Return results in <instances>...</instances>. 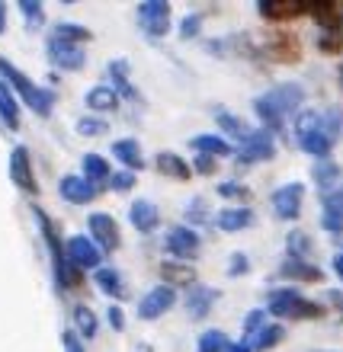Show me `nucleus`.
Instances as JSON below:
<instances>
[{"instance_id": "nucleus-36", "label": "nucleus", "mask_w": 343, "mask_h": 352, "mask_svg": "<svg viewBox=\"0 0 343 352\" xmlns=\"http://www.w3.org/2000/svg\"><path fill=\"white\" fill-rule=\"evenodd\" d=\"M311 237H308L305 231H292V234H286V253H289V260H302V263H308L311 260Z\"/></svg>"}, {"instance_id": "nucleus-48", "label": "nucleus", "mask_w": 343, "mask_h": 352, "mask_svg": "<svg viewBox=\"0 0 343 352\" xmlns=\"http://www.w3.org/2000/svg\"><path fill=\"white\" fill-rule=\"evenodd\" d=\"M199 26H202V13H189V16L180 23V36H183V38H193L196 32H199Z\"/></svg>"}, {"instance_id": "nucleus-16", "label": "nucleus", "mask_w": 343, "mask_h": 352, "mask_svg": "<svg viewBox=\"0 0 343 352\" xmlns=\"http://www.w3.org/2000/svg\"><path fill=\"white\" fill-rule=\"evenodd\" d=\"M58 195L71 205H90L96 195H100V186H93L84 176H65L58 183Z\"/></svg>"}, {"instance_id": "nucleus-20", "label": "nucleus", "mask_w": 343, "mask_h": 352, "mask_svg": "<svg viewBox=\"0 0 343 352\" xmlns=\"http://www.w3.org/2000/svg\"><path fill=\"white\" fill-rule=\"evenodd\" d=\"M129 221L135 231L141 234H151V231H158V224H160V212H158V205L148 202V199H135L129 208Z\"/></svg>"}, {"instance_id": "nucleus-43", "label": "nucleus", "mask_w": 343, "mask_h": 352, "mask_svg": "<svg viewBox=\"0 0 343 352\" xmlns=\"http://www.w3.org/2000/svg\"><path fill=\"white\" fill-rule=\"evenodd\" d=\"M318 48L327 55H340L343 52V32H321L318 36Z\"/></svg>"}, {"instance_id": "nucleus-25", "label": "nucleus", "mask_w": 343, "mask_h": 352, "mask_svg": "<svg viewBox=\"0 0 343 352\" xmlns=\"http://www.w3.org/2000/svg\"><path fill=\"white\" fill-rule=\"evenodd\" d=\"M84 102L90 112H112V109H119V93L112 90L110 84H96L93 90H87Z\"/></svg>"}, {"instance_id": "nucleus-50", "label": "nucleus", "mask_w": 343, "mask_h": 352, "mask_svg": "<svg viewBox=\"0 0 343 352\" xmlns=\"http://www.w3.org/2000/svg\"><path fill=\"white\" fill-rule=\"evenodd\" d=\"M106 317H110V327L112 330H125V314H122V307L119 305H110V311H106Z\"/></svg>"}, {"instance_id": "nucleus-53", "label": "nucleus", "mask_w": 343, "mask_h": 352, "mask_svg": "<svg viewBox=\"0 0 343 352\" xmlns=\"http://www.w3.org/2000/svg\"><path fill=\"white\" fill-rule=\"evenodd\" d=\"M334 272H337V278L343 282V247H337V253H334Z\"/></svg>"}, {"instance_id": "nucleus-10", "label": "nucleus", "mask_w": 343, "mask_h": 352, "mask_svg": "<svg viewBox=\"0 0 343 352\" xmlns=\"http://www.w3.org/2000/svg\"><path fill=\"white\" fill-rule=\"evenodd\" d=\"M269 202H273V212H276L279 221H295L302 214V202H305V186L302 183L279 186L276 192L269 195Z\"/></svg>"}, {"instance_id": "nucleus-57", "label": "nucleus", "mask_w": 343, "mask_h": 352, "mask_svg": "<svg viewBox=\"0 0 343 352\" xmlns=\"http://www.w3.org/2000/svg\"><path fill=\"white\" fill-rule=\"evenodd\" d=\"M324 352H327V349H324Z\"/></svg>"}, {"instance_id": "nucleus-31", "label": "nucleus", "mask_w": 343, "mask_h": 352, "mask_svg": "<svg viewBox=\"0 0 343 352\" xmlns=\"http://www.w3.org/2000/svg\"><path fill=\"white\" fill-rule=\"evenodd\" d=\"M340 167H337L334 160L327 157V160H315V167H311V179L318 183V189L321 192H334V186H340Z\"/></svg>"}, {"instance_id": "nucleus-51", "label": "nucleus", "mask_w": 343, "mask_h": 352, "mask_svg": "<svg viewBox=\"0 0 343 352\" xmlns=\"http://www.w3.org/2000/svg\"><path fill=\"white\" fill-rule=\"evenodd\" d=\"M61 346H65V352H84V346H81L77 333H71V330H65V333H61Z\"/></svg>"}, {"instance_id": "nucleus-9", "label": "nucleus", "mask_w": 343, "mask_h": 352, "mask_svg": "<svg viewBox=\"0 0 343 352\" xmlns=\"http://www.w3.org/2000/svg\"><path fill=\"white\" fill-rule=\"evenodd\" d=\"M45 55L58 71H81L87 61L84 45H74V42H65V38H55V36L45 38Z\"/></svg>"}, {"instance_id": "nucleus-14", "label": "nucleus", "mask_w": 343, "mask_h": 352, "mask_svg": "<svg viewBox=\"0 0 343 352\" xmlns=\"http://www.w3.org/2000/svg\"><path fill=\"white\" fill-rule=\"evenodd\" d=\"M174 305H176V288L158 285V288H151L148 295L138 301V317L141 320H158V317L167 314Z\"/></svg>"}, {"instance_id": "nucleus-5", "label": "nucleus", "mask_w": 343, "mask_h": 352, "mask_svg": "<svg viewBox=\"0 0 343 352\" xmlns=\"http://www.w3.org/2000/svg\"><path fill=\"white\" fill-rule=\"evenodd\" d=\"M267 307L269 314L282 317V320H318L324 314V307L311 298L298 295L295 288H273L267 295Z\"/></svg>"}, {"instance_id": "nucleus-54", "label": "nucleus", "mask_w": 343, "mask_h": 352, "mask_svg": "<svg viewBox=\"0 0 343 352\" xmlns=\"http://www.w3.org/2000/svg\"><path fill=\"white\" fill-rule=\"evenodd\" d=\"M3 29H7V3L0 0V32H3Z\"/></svg>"}, {"instance_id": "nucleus-30", "label": "nucleus", "mask_w": 343, "mask_h": 352, "mask_svg": "<svg viewBox=\"0 0 343 352\" xmlns=\"http://www.w3.org/2000/svg\"><path fill=\"white\" fill-rule=\"evenodd\" d=\"M154 167H158L164 176H170V179H180V183H186V179L193 176V167H189L183 157L170 154V151H160L158 157H154Z\"/></svg>"}, {"instance_id": "nucleus-39", "label": "nucleus", "mask_w": 343, "mask_h": 352, "mask_svg": "<svg viewBox=\"0 0 343 352\" xmlns=\"http://www.w3.org/2000/svg\"><path fill=\"white\" fill-rule=\"evenodd\" d=\"M74 324H77V333L87 336V340H93V336H96V330H100V324H96V314H93L87 305H77L74 307Z\"/></svg>"}, {"instance_id": "nucleus-17", "label": "nucleus", "mask_w": 343, "mask_h": 352, "mask_svg": "<svg viewBox=\"0 0 343 352\" xmlns=\"http://www.w3.org/2000/svg\"><path fill=\"white\" fill-rule=\"evenodd\" d=\"M308 13L315 16L321 32H343V3H334V0H315V3H308Z\"/></svg>"}, {"instance_id": "nucleus-4", "label": "nucleus", "mask_w": 343, "mask_h": 352, "mask_svg": "<svg viewBox=\"0 0 343 352\" xmlns=\"http://www.w3.org/2000/svg\"><path fill=\"white\" fill-rule=\"evenodd\" d=\"M0 77L10 84V90L19 93V100L26 102V106L36 112L39 119H48V116H52V109H55V102H58V93L55 90L39 87L32 77L23 74V71H19L13 61H7L3 55H0Z\"/></svg>"}, {"instance_id": "nucleus-32", "label": "nucleus", "mask_w": 343, "mask_h": 352, "mask_svg": "<svg viewBox=\"0 0 343 352\" xmlns=\"http://www.w3.org/2000/svg\"><path fill=\"white\" fill-rule=\"evenodd\" d=\"M110 77H112V90L119 93V96H125V100H138V90L132 87L129 80V61H122V58H116V61H110Z\"/></svg>"}, {"instance_id": "nucleus-47", "label": "nucleus", "mask_w": 343, "mask_h": 352, "mask_svg": "<svg viewBox=\"0 0 343 352\" xmlns=\"http://www.w3.org/2000/svg\"><path fill=\"white\" fill-rule=\"evenodd\" d=\"M244 272H251V260H247V253H231V266H228V276L238 278Z\"/></svg>"}, {"instance_id": "nucleus-40", "label": "nucleus", "mask_w": 343, "mask_h": 352, "mask_svg": "<svg viewBox=\"0 0 343 352\" xmlns=\"http://www.w3.org/2000/svg\"><path fill=\"white\" fill-rule=\"evenodd\" d=\"M186 221H189V228H199V224L212 221V214H209V202H205L202 195H196L193 202H186Z\"/></svg>"}, {"instance_id": "nucleus-44", "label": "nucleus", "mask_w": 343, "mask_h": 352, "mask_svg": "<svg viewBox=\"0 0 343 352\" xmlns=\"http://www.w3.org/2000/svg\"><path fill=\"white\" fill-rule=\"evenodd\" d=\"M218 195H222V199H238V202H247V199H251V189H247V186H241V183H222V186H218Z\"/></svg>"}, {"instance_id": "nucleus-13", "label": "nucleus", "mask_w": 343, "mask_h": 352, "mask_svg": "<svg viewBox=\"0 0 343 352\" xmlns=\"http://www.w3.org/2000/svg\"><path fill=\"white\" fill-rule=\"evenodd\" d=\"M65 250H67L71 266H77V269H100V263H103V250L90 237H84V234H71Z\"/></svg>"}, {"instance_id": "nucleus-34", "label": "nucleus", "mask_w": 343, "mask_h": 352, "mask_svg": "<svg viewBox=\"0 0 343 352\" xmlns=\"http://www.w3.org/2000/svg\"><path fill=\"white\" fill-rule=\"evenodd\" d=\"M189 144H193V151H199V154H209V157H228V154H231V141L228 138H222V135H196L193 141H189Z\"/></svg>"}, {"instance_id": "nucleus-3", "label": "nucleus", "mask_w": 343, "mask_h": 352, "mask_svg": "<svg viewBox=\"0 0 343 352\" xmlns=\"http://www.w3.org/2000/svg\"><path fill=\"white\" fill-rule=\"evenodd\" d=\"M32 218H36L39 234H42V241H45V247H48V260H52V276H55L58 292L65 295V292H74V288H81L84 276H81V269H77V266H71V260H67V250H65V241H61V234L55 231L52 218H48V214L42 212L39 205H32Z\"/></svg>"}, {"instance_id": "nucleus-37", "label": "nucleus", "mask_w": 343, "mask_h": 352, "mask_svg": "<svg viewBox=\"0 0 343 352\" xmlns=\"http://www.w3.org/2000/svg\"><path fill=\"white\" fill-rule=\"evenodd\" d=\"M48 36L65 38V42H74V45H87V42L93 38V32L87 26H77V23H58V26H52Z\"/></svg>"}, {"instance_id": "nucleus-52", "label": "nucleus", "mask_w": 343, "mask_h": 352, "mask_svg": "<svg viewBox=\"0 0 343 352\" xmlns=\"http://www.w3.org/2000/svg\"><path fill=\"white\" fill-rule=\"evenodd\" d=\"M327 301H331V305H337V311H340V320H343V292H327Z\"/></svg>"}, {"instance_id": "nucleus-11", "label": "nucleus", "mask_w": 343, "mask_h": 352, "mask_svg": "<svg viewBox=\"0 0 343 352\" xmlns=\"http://www.w3.org/2000/svg\"><path fill=\"white\" fill-rule=\"evenodd\" d=\"M276 157V138H273V131L267 129H257L251 138L241 144L238 151V160L241 164H263V160H273Z\"/></svg>"}, {"instance_id": "nucleus-56", "label": "nucleus", "mask_w": 343, "mask_h": 352, "mask_svg": "<svg viewBox=\"0 0 343 352\" xmlns=\"http://www.w3.org/2000/svg\"><path fill=\"white\" fill-rule=\"evenodd\" d=\"M340 87H343V67H340Z\"/></svg>"}, {"instance_id": "nucleus-35", "label": "nucleus", "mask_w": 343, "mask_h": 352, "mask_svg": "<svg viewBox=\"0 0 343 352\" xmlns=\"http://www.w3.org/2000/svg\"><path fill=\"white\" fill-rule=\"evenodd\" d=\"M81 167H84V179H90L93 186H100V183H106V179H112L110 160L103 157V154H84Z\"/></svg>"}, {"instance_id": "nucleus-42", "label": "nucleus", "mask_w": 343, "mask_h": 352, "mask_svg": "<svg viewBox=\"0 0 343 352\" xmlns=\"http://www.w3.org/2000/svg\"><path fill=\"white\" fill-rule=\"evenodd\" d=\"M77 135H84V138H100V135H110V122L106 119H96V116H84V119H77Z\"/></svg>"}, {"instance_id": "nucleus-38", "label": "nucleus", "mask_w": 343, "mask_h": 352, "mask_svg": "<svg viewBox=\"0 0 343 352\" xmlns=\"http://www.w3.org/2000/svg\"><path fill=\"white\" fill-rule=\"evenodd\" d=\"M228 346H231L228 333H225V330H218V327H212V330H205V333L199 336L196 352H228Z\"/></svg>"}, {"instance_id": "nucleus-24", "label": "nucleus", "mask_w": 343, "mask_h": 352, "mask_svg": "<svg viewBox=\"0 0 343 352\" xmlns=\"http://www.w3.org/2000/svg\"><path fill=\"white\" fill-rule=\"evenodd\" d=\"M215 116V122H218V129H222V135H228V138H234V141H247L253 135V131L257 129H251V125H247V122L244 119H238V116H234V112H228V109H222V106H218V109L212 112Z\"/></svg>"}, {"instance_id": "nucleus-23", "label": "nucleus", "mask_w": 343, "mask_h": 352, "mask_svg": "<svg viewBox=\"0 0 343 352\" xmlns=\"http://www.w3.org/2000/svg\"><path fill=\"white\" fill-rule=\"evenodd\" d=\"M321 228H324V231H331V234H343V186L324 195Z\"/></svg>"}, {"instance_id": "nucleus-1", "label": "nucleus", "mask_w": 343, "mask_h": 352, "mask_svg": "<svg viewBox=\"0 0 343 352\" xmlns=\"http://www.w3.org/2000/svg\"><path fill=\"white\" fill-rule=\"evenodd\" d=\"M295 144L315 160H327L334 144L343 138V109L327 106V109H302L295 119Z\"/></svg>"}, {"instance_id": "nucleus-2", "label": "nucleus", "mask_w": 343, "mask_h": 352, "mask_svg": "<svg viewBox=\"0 0 343 352\" xmlns=\"http://www.w3.org/2000/svg\"><path fill=\"white\" fill-rule=\"evenodd\" d=\"M302 102H305V87L276 84V87H269L267 93H260L257 100H253V112H257V119L263 122V129L276 135V131L286 129L289 119H298Z\"/></svg>"}, {"instance_id": "nucleus-22", "label": "nucleus", "mask_w": 343, "mask_h": 352, "mask_svg": "<svg viewBox=\"0 0 343 352\" xmlns=\"http://www.w3.org/2000/svg\"><path fill=\"white\" fill-rule=\"evenodd\" d=\"M93 282H96V288H100L106 298H112V301H122V298H129L125 278H122L116 269H110V266H100V269H96V272H93Z\"/></svg>"}, {"instance_id": "nucleus-49", "label": "nucleus", "mask_w": 343, "mask_h": 352, "mask_svg": "<svg viewBox=\"0 0 343 352\" xmlns=\"http://www.w3.org/2000/svg\"><path fill=\"white\" fill-rule=\"evenodd\" d=\"M193 170L196 173H202V176H212L215 170H218V160L209 157V154H199V157L193 160Z\"/></svg>"}, {"instance_id": "nucleus-26", "label": "nucleus", "mask_w": 343, "mask_h": 352, "mask_svg": "<svg viewBox=\"0 0 343 352\" xmlns=\"http://www.w3.org/2000/svg\"><path fill=\"white\" fill-rule=\"evenodd\" d=\"M279 278H292V282H321L324 272L315 263H302V260H286L279 266Z\"/></svg>"}, {"instance_id": "nucleus-12", "label": "nucleus", "mask_w": 343, "mask_h": 352, "mask_svg": "<svg viewBox=\"0 0 343 352\" xmlns=\"http://www.w3.org/2000/svg\"><path fill=\"white\" fill-rule=\"evenodd\" d=\"M87 228H90V241L100 247V250H119V224H116V218L106 212H93L90 218H87Z\"/></svg>"}, {"instance_id": "nucleus-19", "label": "nucleus", "mask_w": 343, "mask_h": 352, "mask_svg": "<svg viewBox=\"0 0 343 352\" xmlns=\"http://www.w3.org/2000/svg\"><path fill=\"white\" fill-rule=\"evenodd\" d=\"M218 288H209V285H193L189 292H186L183 305H186V314L193 317V320H202L209 311H212V305L218 301Z\"/></svg>"}, {"instance_id": "nucleus-33", "label": "nucleus", "mask_w": 343, "mask_h": 352, "mask_svg": "<svg viewBox=\"0 0 343 352\" xmlns=\"http://www.w3.org/2000/svg\"><path fill=\"white\" fill-rule=\"evenodd\" d=\"M160 278L170 288H186L196 282V272L189 263H160Z\"/></svg>"}, {"instance_id": "nucleus-21", "label": "nucleus", "mask_w": 343, "mask_h": 352, "mask_svg": "<svg viewBox=\"0 0 343 352\" xmlns=\"http://www.w3.org/2000/svg\"><path fill=\"white\" fill-rule=\"evenodd\" d=\"M215 224H218V231L234 234V231H244V228H253V224H257V214H253L251 208H244V205H234V208H222L218 218H215Z\"/></svg>"}, {"instance_id": "nucleus-29", "label": "nucleus", "mask_w": 343, "mask_h": 352, "mask_svg": "<svg viewBox=\"0 0 343 352\" xmlns=\"http://www.w3.org/2000/svg\"><path fill=\"white\" fill-rule=\"evenodd\" d=\"M112 157L122 160V164H125V170H132V173L145 167V157H141V148H138V141H135V138L112 141Z\"/></svg>"}, {"instance_id": "nucleus-41", "label": "nucleus", "mask_w": 343, "mask_h": 352, "mask_svg": "<svg viewBox=\"0 0 343 352\" xmlns=\"http://www.w3.org/2000/svg\"><path fill=\"white\" fill-rule=\"evenodd\" d=\"M17 10L23 13V19H26V29H32V32H36V29L45 23V10H42V3H36V0H19Z\"/></svg>"}, {"instance_id": "nucleus-45", "label": "nucleus", "mask_w": 343, "mask_h": 352, "mask_svg": "<svg viewBox=\"0 0 343 352\" xmlns=\"http://www.w3.org/2000/svg\"><path fill=\"white\" fill-rule=\"evenodd\" d=\"M132 186H135V173H132V170H119V173H112L110 189H116V192H129Z\"/></svg>"}, {"instance_id": "nucleus-27", "label": "nucleus", "mask_w": 343, "mask_h": 352, "mask_svg": "<svg viewBox=\"0 0 343 352\" xmlns=\"http://www.w3.org/2000/svg\"><path fill=\"white\" fill-rule=\"evenodd\" d=\"M0 122L7 125L10 131H19V102L17 93L10 90V84L0 77Z\"/></svg>"}, {"instance_id": "nucleus-7", "label": "nucleus", "mask_w": 343, "mask_h": 352, "mask_svg": "<svg viewBox=\"0 0 343 352\" xmlns=\"http://www.w3.org/2000/svg\"><path fill=\"white\" fill-rule=\"evenodd\" d=\"M138 26L148 38H164L170 29V3L167 0H141Z\"/></svg>"}, {"instance_id": "nucleus-55", "label": "nucleus", "mask_w": 343, "mask_h": 352, "mask_svg": "<svg viewBox=\"0 0 343 352\" xmlns=\"http://www.w3.org/2000/svg\"><path fill=\"white\" fill-rule=\"evenodd\" d=\"M228 352H253V349L247 343H231V346H228Z\"/></svg>"}, {"instance_id": "nucleus-18", "label": "nucleus", "mask_w": 343, "mask_h": 352, "mask_svg": "<svg viewBox=\"0 0 343 352\" xmlns=\"http://www.w3.org/2000/svg\"><path fill=\"white\" fill-rule=\"evenodd\" d=\"M267 55L279 65H292L302 58V45H298L295 36H289V32H273L267 38Z\"/></svg>"}, {"instance_id": "nucleus-15", "label": "nucleus", "mask_w": 343, "mask_h": 352, "mask_svg": "<svg viewBox=\"0 0 343 352\" xmlns=\"http://www.w3.org/2000/svg\"><path fill=\"white\" fill-rule=\"evenodd\" d=\"M257 13L269 23H289V19H298L308 13L305 0H260Z\"/></svg>"}, {"instance_id": "nucleus-8", "label": "nucleus", "mask_w": 343, "mask_h": 352, "mask_svg": "<svg viewBox=\"0 0 343 352\" xmlns=\"http://www.w3.org/2000/svg\"><path fill=\"white\" fill-rule=\"evenodd\" d=\"M10 179H13V186H17L19 192H26V195L39 192L36 170H32V154H29L26 144H17V148L10 151Z\"/></svg>"}, {"instance_id": "nucleus-28", "label": "nucleus", "mask_w": 343, "mask_h": 352, "mask_svg": "<svg viewBox=\"0 0 343 352\" xmlns=\"http://www.w3.org/2000/svg\"><path fill=\"white\" fill-rule=\"evenodd\" d=\"M282 340H286V327L282 324H263L257 333L247 340V346H251L253 352H267V349H276Z\"/></svg>"}, {"instance_id": "nucleus-46", "label": "nucleus", "mask_w": 343, "mask_h": 352, "mask_svg": "<svg viewBox=\"0 0 343 352\" xmlns=\"http://www.w3.org/2000/svg\"><path fill=\"white\" fill-rule=\"evenodd\" d=\"M263 317H267V311H251V314L244 317V340H251L260 327H263Z\"/></svg>"}, {"instance_id": "nucleus-6", "label": "nucleus", "mask_w": 343, "mask_h": 352, "mask_svg": "<svg viewBox=\"0 0 343 352\" xmlns=\"http://www.w3.org/2000/svg\"><path fill=\"white\" fill-rule=\"evenodd\" d=\"M164 250H167L170 256H176V260H196L199 250H202V237H199L196 228H189V224H174V228H167V234H164Z\"/></svg>"}]
</instances>
